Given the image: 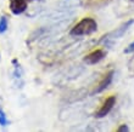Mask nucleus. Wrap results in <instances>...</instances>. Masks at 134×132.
<instances>
[{"mask_svg":"<svg viewBox=\"0 0 134 132\" xmlns=\"http://www.w3.org/2000/svg\"><path fill=\"white\" fill-rule=\"evenodd\" d=\"M96 28H98V23H96L95 20L87 17L83 18L81 22H78L77 24L71 29V35H77V36L88 35L94 33L96 30Z\"/></svg>","mask_w":134,"mask_h":132,"instance_id":"obj_1","label":"nucleus"},{"mask_svg":"<svg viewBox=\"0 0 134 132\" xmlns=\"http://www.w3.org/2000/svg\"><path fill=\"white\" fill-rule=\"evenodd\" d=\"M31 0H10V10L14 15H21L25 12Z\"/></svg>","mask_w":134,"mask_h":132,"instance_id":"obj_2","label":"nucleus"},{"mask_svg":"<svg viewBox=\"0 0 134 132\" xmlns=\"http://www.w3.org/2000/svg\"><path fill=\"white\" fill-rule=\"evenodd\" d=\"M115 103H116V97H115V96H111V97H109L105 101V103L102 104L101 109H100V110L95 114V116H96V118H104V116H106V115H107L110 111H111V109L113 108Z\"/></svg>","mask_w":134,"mask_h":132,"instance_id":"obj_3","label":"nucleus"},{"mask_svg":"<svg viewBox=\"0 0 134 132\" xmlns=\"http://www.w3.org/2000/svg\"><path fill=\"white\" fill-rule=\"evenodd\" d=\"M104 56H105V52L102 50H96V51H93L92 53H89L88 56H85L84 62L88 64H95L104 58Z\"/></svg>","mask_w":134,"mask_h":132,"instance_id":"obj_4","label":"nucleus"},{"mask_svg":"<svg viewBox=\"0 0 134 132\" xmlns=\"http://www.w3.org/2000/svg\"><path fill=\"white\" fill-rule=\"evenodd\" d=\"M112 78H113V72H110L107 75H105V78L102 79V81L99 84V87L95 90V92H101V91H104L106 89V87L109 86L110 84H111V81H112Z\"/></svg>","mask_w":134,"mask_h":132,"instance_id":"obj_5","label":"nucleus"},{"mask_svg":"<svg viewBox=\"0 0 134 132\" xmlns=\"http://www.w3.org/2000/svg\"><path fill=\"white\" fill-rule=\"evenodd\" d=\"M7 27H9V22H7L6 16H1L0 17V34H4L7 30Z\"/></svg>","mask_w":134,"mask_h":132,"instance_id":"obj_6","label":"nucleus"},{"mask_svg":"<svg viewBox=\"0 0 134 132\" xmlns=\"http://www.w3.org/2000/svg\"><path fill=\"white\" fill-rule=\"evenodd\" d=\"M7 125H9V120H7V118H6V114L4 113V110L0 109V126L5 127V126H7Z\"/></svg>","mask_w":134,"mask_h":132,"instance_id":"obj_7","label":"nucleus"},{"mask_svg":"<svg viewBox=\"0 0 134 132\" xmlns=\"http://www.w3.org/2000/svg\"><path fill=\"white\" fill-rule=\"evenodd\" d=\"M132 51H134V42H132L131 45L128 46V49L124 50V52L126 53H129V52H132Z\"/></svg>","mask_w":134,"mask_h":132,"instance_id":"obj_8","label":"nucleus"},{"mask_svg":"<svg viewBox=\"0 0 134 132\" xmlns=\"http://www.w3.org/2000/svg\"><path fill=\"white\" fill-rule=\"evenodd\" d=\"M118 131H128V127L126 125H123V126H121L120 129H118Z\"/></svg>","mask_w":134,"mask_h":132,"instance_id":"obj_9","label":"nucleus"}]
</instances>
